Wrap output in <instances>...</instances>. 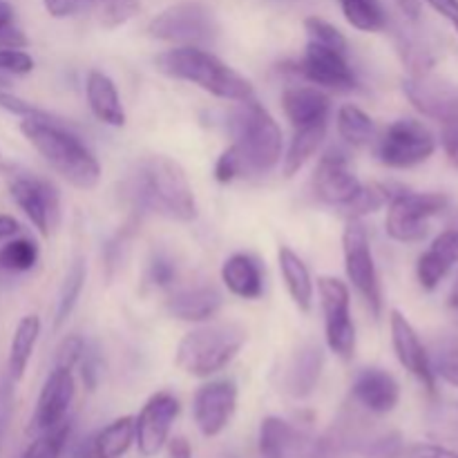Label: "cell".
<instances>
[{"label": "cell", "mask_w": 458, "mask_h": 458, "mask_svg": "<svg viewBox=\"0 0 458 458\" xmlns=\"http://www.w3.org/2000/svg\"><path fill=\"white\" fill-rule=\"evenodd\" d=\"M4 179H7L12 201L34 224L36 231L43 237L52 235V231L61 222V195H58L56 186L47 179L21 168H7Z\"/></svg>", "instance_id": "9"}, {"label": "cell", "mask_w": 458, "mask_h": 458, "mask_svg": "<svg viewBox=\"0 0 458 458\" xmlns=\"http://www.w3.org/2000/svg\"><path fill=\"white\" fill-rule=\"evenodd\" d=\"M134 443V419L112 420L103 429L92 434V458H121Z\"/></svg>", "instance_id": "31"}, {"label": "cell", "mask_w": 458, "mask_h": 458, "mask_svg": "<svg viewBox=\"0 0 458 458\" xmlns=\"http://www.w3.org/2000/svg\"><path fill=\"white\" fill-rule=\"evenodd\" d=\"M79 365H81V376H83L85 387H88L89 392H94L98 380H101V362H98L97 352H88V347H85V353L83 358H81Z\"/></svg>", "instance_id": "49"}, {"label": "cell", "mask_w": 458, "mask_h": 458, "mask_svg": "<svg viewBox=\"0 0 458 458\" xmlns=\"http://www.w3.org/2000/svg\"><path fill=\"white\" fill-rule=\"evenodd\" d=\"M18 233H21V224H18V219L12 217V215L0 213V244L12 240V237H16Z\"/></svg>", "instance_id": "54"}, {"label": "cell", "mask_w": 458, "mask_h": 458, "mask_svg": "<svg viewBox=\"0 0 458 458\" xmlns=\"http://www.w3.org/2000/svg\"><path fill=\"white\" fill-rule=\"evenodd\" d=\"M255 458H329L322 437L304 432L280 416H267L259 423Z\"/></svg>", "instance_id": "13"}, {"label": "cell", "mask_w": 458, "mask_h": 458, "mask_svg": "<svg viewBox=\"0 0 458 458\" xmlns=\"http://www.w3.org/2000/svg\"><path fill=\"white\" fill-rule=\"evenodd\" d=\"M110 0H43L45 9H47L49 16L54 18H70L76 13L85 12V9H92L97 4H106Z\"/></svg>", "instance_id": "48"}, {"label": "cell", "mask_w": 458, "mask_h": 458, "mask_svg": "<svg viewBox=\"0 0 458 458\" xmlns=\"http://www.w3.org/2000/svg\"><path fill=\"white\" fill-rule=\"evenodd\" d=\"M322 313H325L327 347L349 362L356 353V325L352 320V293L343 280L331 276L318 277Z\"/></svg>", "instance_id": "11"}, {"label": "cell", "mask_w": 458, "mask_h": 458, "mask_svg": "<svg viewBox=\"0 0 458 458\" xmlns=\"http://www.w3.org/2000/svg\"><path fill=\"white\" fill-rule=\"evenodd\" d=\"M401 12L405 13L410 21H419L420 18V9H423V0H396Z\"/></svg>", "instance_id": "55"}, {"label": "cell", "mask_w": 458, "mask_h": 458, "mask_svg": "<svg viewBox=\"0 0 458 458\" xmlns=\"http://www.w3.org/2000/svg\"><path fill=\"white\" fill-rule=\"evenodd\" d=\"M219 34L213 12L201 3H179L148 22V36L174 47H204Z\"/></svg>", "instance_id": "7"}, {"label": "cell", "mask_w": 458, "mask_h": 458, "mask_svg": "<svg viewBox=\"0 0 458 458\" xmlns=\"http://www.w3.org/2000/svg\"><path fill=\"white\" fill-rule=\"evenodd\" d=\"M21 132L47 161L49 168L70 186L79 191H92L98 186L101 164L65 119L56 114L52 119H21Z\"/></svg>", "instance_id": "1"}, {"label": "cell", "mask_w": 458, "mask_h": 458, "mask_svg": "<svg viewBox=\"0 0 458 458\" xmlns=\"http://www.w3.org/2000/svg\"><path fill=\"white\" fill-rule=\"evenodd\" d=\"M139 0H110L101 7V22L106 27H119L137 13Z\"/></svg>", "instance_id": "45"}, {"label": "cell", "mask_w": 458, "mask_h": 458, "mask_svg": "<svg viewBox=\"0 0 458 458\" xmlns=\"http://www.w3.org/2000/svg\"><path fill=\"white\" fill-rule=\"evenodd\" d=\"M7 85H9V81L4 79L3 74H0V89H4V88H7Z\"/></svg>", "instance_id": "59"}, {"label": "cell", "mask_w": 458, "mask_h": 458, "mask_svg": "<svg viewBox=\"0 0 458 458\" xmlns=\"http://www.w3.org/2000/svg\"><path fill=\"white\" fill-rule=\"evenodd\" d=\"M237 177H246V165L235 146H228L215 164V179L219 183H231Z\"/></svg>", "instance_id": "44"}, {"label": "cell", "mask_w": 458, "mask_h": 458, "mask_svg": "<svg viewBox=\"0 0 458 458\" xmlns=\"http://www.w3.org/2000/svg\"><path fill=\"white\" fill-rule=\"evenodd\" d=\"M344 18L356 30L383 31L387 27V12L383 7V0H340Z\"/></svg>", "instance_id": "35"}, {"label": "cell", "mask_w": 458, "mask_h": 458, "mask_svg": "<svg viewBox=\"0 0 458 458\" xmlns=\"http://www.w3.org/2000/svg\"><path fill=\"white\" fill-rule=\"evenodd\" d=\"M237 410V385L233 380H210L201 385L192 401V419L206 438H215L228 428Z\"/></svg>", "instance_id": "17"}, {"label": "cell", "mask_w": 458, "mask_h": 458, "mask_svg": "<svg viewBox=\"0 0 458 458\" xmlns=\"http://www.w3.org/2000/svg\"><path fill=\"white\" fill-rule=\"evenodd\" d=\"M343 253H344V271L349 282L365 300L371 316L378 320L383 313V289H380L378 268H376L374 253H371L369 233L360 219H347V226L343 233Z\"/></svg>", "instance_id": "10"}, {"label": "cell", "mask_w": 458, "mask_h": 458, "mask_svg": "<svg viewBox=\"0 0 458 458\" xmlns=\"http://www.w3.org/2000/svg\"><path fill=\"white\" fill-rule=\"evenodd\" d=\"M222 282L235 298L258 300L264 293L262 264L249 253H235L222 264Z\"/></svg>", "instance_id": "26"}, {"label": "cell", "mask_w": 458, "mask_h": 458, "mask_svg": "<svg viewBox=\"0 0 458 458\" xmlns=\"http://www.w3.org/2000/svg\"><path fill=\"white\" fill-rule=\"evenodd\" d=\"M389 329H392V344L398 362L414 378H419L429 394L437 392V376H434L432 362H429V352L423 344V340H420L419 331L396 309L389 313Z\"/></svg>", "instance_id": "20"}, {"label": "cell", "mask_w": 458, "mask_h": 458, "mask_svg": "<svg viewBox=\"0 0 458 458\" xmlns=\"http://www.w3.org/2000/svg\"><path fill=\"white\" fill-rule=\"evenodd\" d=\"M385 231L392 240L403 244L423 242L429 233V219L441 215L450 206V197L443 192L398 191L389 199Z\"/></svg>", "instance_id": "8"}, {"label": "cell", "mask_w": 458, "mask_h": 458, "mask_svg": "<svg viewBox=\"0 0 458 458\" xmlns=\"http://www.w3.org/2000/svg\"><path fill=\"white\" fill-rule=\"evenodd\" d=\"M322 369H325V349L316 343L300 347L286 374V392L298 401L309 398L320 383Z\"/></svg>", "instance_id": "27"}, {"label": "cell", "mask_w": 458, "mask_h": 458, "mask_svg": "<svg viewBox=\"0 0 458 458\" xmlns=\"http://www.w3.org/2000/svg\"><path fill=\"white\" fill-rule=\"evenodd\" d=\"M27 45H30V38L16 25V12L7 0H0V47L25 49Z\"/></svg>", "instance_id": "41"}, {"label": "cell", "mask_w": 458, "mask_h": 458, "mask_svg": "<svg viewBox=\"0 0 458 458\" xmlns=\"http://www.w3.org/2000/svg\"><path fill=\"white\" fill-rule=\"evenodd\" d=\"M128 195L139 208L177 222L197 219V199L188 174L174 159L146 157L128 182Z\"/></svg>", "instance_id": "2"}, {"label": "cell", "mask_w": 458, "mask_h": 458, "mask_svg": "<svg viewBox=\"0 0 458 458\" xmlns=\"http://www.w3.org/2000/svg\"><path fill=\"white\" fill-rule=\"evenodd\" d=\"M217 458H240L237 454H233V452H222Z\"/></svg>", "instance_id": "58"}, {"label": "cell", "mask_w": 458, "mask_h": 458, "mask_svg": "<svg viewBox=\"0 0 458 458\" xmlns=\"http://www.w3.org/2000/svg\"><path fill=\"white\" fill-rule=\"evenodd\" d=\"M352 398L358 410H365L367 414H392L401 403V385L389 371L371 367L356 376L352 385Z\"/></svg>", "instance_id": "21"}, {"label": "cell", "mask_w": 458, "mask_h": 458, "mask_svg": "<svg viewBox=\"0 0 458 458\" xmlns=\"http://www.w3.org/2000/svg\"><path fill=\"white\" fill-rule=\"evenodd\" d=\"M327 128H329V119L295 130V137L291 139V146L284 155V165H282L286 177H295L307 165V161L316 155L318 148L325 141Z\"/></svg>", "instance_id": "30"}, {"label": "cell", "mask_w": 458, "mask_h": 458, "mask_svg": "<svg viewBox=\"0 0 458 458\" xmlns=\"http://www.w3.org/2000/svg\"><path fill=\"white\" fill-rule=\"evenodd\" d=\"M13 380L4 378L0 383V450L4 445V438H7L9 425L13 419V407H16V394H13Z\"/></svg>", "instance_id": "47"}, {"label": "cell", "mask_w": 458, "mask_h": 458, "mask_svg": "<svg viewBox=\"0 0 458 458\" xmlns=\"http://www.w3.org/2000/svg\"><path fill=\"white\" fill-rule=\"evenodd\" d=\"M325 438L329 458H401L405 441L396 429L371 425L360 411H347Z\"/></svg>", "instance_id": "6"}, {"label": "cell", "mask_w": 458, "mask_h": 458, "mask_svg": "<svg viewBox=\"0 0 458 458\" xmlns=\"http://www.w3.org/2000/svg\"><path fill=\"white\" fill-rule=\"evenodd\" d=\"M441 143H443V150H445L447 159L452 161V165H454V168H458V125H443Z\"/></svg>", "instance_id": "51"}, {"label": "cell", "mask_w": 458, "mask_h": 458, "mask_svg": "<svg viewBox=\"0 0 458 458\" xmlns=\"http://www.w3.org/2000/svg\"><path fill=\"white\" fill-rule=\"evenodd\" d=\"M72 437V420H63L56 428L47 429V432L36 434L34 441L25 447L21 458H63L67 441Z\"/></svg>", "instance_id": "38"}, {"label": "cell", "mask_w": 458, "mask_h": 458, "mask_svg": "<svg viewBox=\"0 0 458 458\" xmlns=\"http://www.w3.org/2000/svg\"><path fill=\"white\" fill-rule=\"evenodd\" d=\"M335 125H338L340 139L353 148L367 146L376 137L374 119L362 107L353 106V103L340 107L338 116H335Z\"/></svg>", "instance_id": "32"}, {"label": "cell", "mask_w": 458, "mask_h": 458, "mask_svg": "<svg viewBox=\"0 0 458 458\" xmlns=\"http://www.w3.org/2000/svg\"><path fill=\"white\" fill-rule=\"evenodd\" d=\"M396 45L398 54L403 56V63L410 67L411 76H425L437 63V54H434L432 45L416 34L414 30H398L396 31Z\"/></svg>", "instance_id": "34"}, {"label": "cell", "mask_w": 458, "mask_h": 458, "mask_svg": "<svg viewBox=\"0 0 458 458\" xmlns=\"http://www.w3.org/2000/svg\"><path fill=\"white\" fill-rule=\"evenodd\" d=\"M403 92L420 114L443 125H458V85L432 74L410 76L403 81Z\"/></svg>", "instance_id": "16"}, {"label": "cell", "mask_w": 458, "mask_h": 458, "mask_svg": "<svg viewBox=\"0 0 458 458\" xmlns=\"http://www.w3.org/2000/svg\"><path fill=\"white\" fill-rule=\"evenodd\" d=\"M405 458H458V452L447 450V447L432 445V443H416V445L405 447Z\"/></svg>", "instance_id": "50"}, {"label": "cell", "mask_w": 458, "mask_h": 458, "mask_svg": "<svg viewBox=\"0 0 458 458\" xmlns=\"http://www.w3.org/2000/svg\"><path fill=\"white\" fill-rule=\"evenodd\" d=\"M85 340L81 335L70 334L58 343L56 353H54V367H65V369H74L81 362L85 353Z\"/></svg>", "instance_id": "43"}, {"label": "cell", "mask_w": 458, "mask_h": 458, "mask_svg": "<svg viewBox=\"0 0 458 458\" xmlns=\"http://www.w3.org/2000/svg\"><path fill=\"white\" fill-rule=\"evenodd\" d=\"M174 280H177V262L164 250L152 255L148 264V282L157 289H168L174 284Z\"/></svg>", "instance_id": "42"}, {"label": "cell", "mask_w": 458, "mask_h": 458, "mask_svg": "<svg viewBox=\"0 0 458 458\" xmlns=\"http://www.w3.org/2000/svg\"><path fill=\"white\" fill-rule=\"evenodd\" d=\"M313 186H316V195L325 204L343 210L360 192L362 183L349 168L347 152H343L340 148H331L318 164Z\"/></svg>", "instance_id": "19"}, {"label": "cell", "mask_w": 458, "mask_h": 458, "mask_svg": "<svg viewBox=\"0 0 458 458\" xmlns=\"http://www.w3.org/2000/svg\"><path fill=\"white\" fill-rule=\"evenodd\" d=\"M76 383L72 369L65 367H54L49 376L45 378L43 389L36 401L34 416L30 420V434L47 432V429L56 428L67 419L72 401H74Z\"/></svg>", "instance_id": "18"}, {"label": "cell", "mask_w": 458, "mask_h": 458, "mask_svg": "<svg viewBox=\"0 0 458 458\" xmlns=\"http://www.w3.org/2000/svg\"><path fill=\"white\" fill-rule=\"evenodd\" d=\"M179 411H182V405L173 394L159 392L148 398L134 419V443L139 447V454L150 458L164 450Z\"/></svg>", "instance_id": "15"}, {"label": "cell", "mask_w": 458, "mask_h": 458, "mask_svg": "<svg viewBox=\"0 0 458 458\" xmlns=\"http://www.w3.org/2000/svg\"><path fill=\"white\" fill-rule=\"evenodd\" d=\"M155 67L170 79L186 81L224 101H249L255 89L246 76L204 47H173L155 58Z\"/></svg>", "instance_id": "3"}, {"label": "cell", "mask_w": 458, "mask_h": 458, "mask_svg": "<svg viewBox=\"0 0 458 458\" xmlns=\"http://www.w3.org/2000/svg\"><path fill=\"white\" fill-rule=\"evenodd\" d=\"M85 277H88V267H85L83 258H76L70 264L65 273V280H63L61 291H58V302H56V313H54V329H61L67 320H70L72 311L79 304L81 293H83Z\"/></svg>", "instance_id": "33"}, {"label": "cell", "mask_w": 458, "mask_h": 458, "mask_svg": "<svg viewBox=\"0 0 458 458\" xmlns=\"http://www.w3.org/2000/svg\"><path fill=\"white\" fill-rule=\"evenodd\" d=\"M392 188L385 186V183H371V186H362L360 192L349 201L343 208L344 217L347 219H362L365 215L376 213L383 206L389 204L392 199Z\"/></svg>", "instance_id": "39"}, {"label": "cell", "mask_w": 458, "mask_h": 458, "mask_svg": "<svg viewBox=\"0 0 458 458\" xmlns=\"http://www.w3.org/2000/svg\"><path fill=\"white\" fill-rule=\"evenodd\" d=\"M85 97H88L89 110L101 123L112 125V128H123L125 125V110L121 103L119 89L114 81L106 72L92 70L85 81Z\"/></svg>", "instance_id": "25"}, {"label": "cell", "mask_w": 458, "mask_h": 458, "mask_svg": "<svg viewBox=\"0 0 458 458\" xmlns=\"http://www.w3.org/2000/svg\"><path fill=\"white\" fill-rule=\"evenodd\" d=\"M165 450H168L170 458H192L191 441L183 437L168 438V443H165Z\"/></svg>", "instance_id": "53"}, {"label": "cell", "mask_w": 458, "mask_h": 458, "mask_svg": "<svg viewBox=\"0 0 458 458\" xmlns=\"http://www.w3.org/2000/svg\"><path fill=\"white\" fill-rule=\"evenodd\" d=\"M40 335V318L38 316H25L16 325V331L12 335V344H9V358H7V378L18 383L25 376L27 365L34 353L36 340Z\"/></svg>", "instance_id": "29"}, {"label": "cell", "mask_w": 458, "mask_h": 458, "mask_svg": "<svg viewBox=\"0 0 458 458\" xmlns=\"http://www.w3.org/2000/svg\"><path fill=\"white\" fill-rule=\"evenodd\" d=\"M437 150L432 130L416 119H398L383 132L376 143V155L387 168H414Z\"/></svg>", "instance_id": "12"}, {"label": "cell", "mask_w": 458, "mask_h": 458, "mask_svg": "<svg viewBox=\"0 0 458 458\" xmlns=\"http://www.w3.org/2000/svg\"><path fill=\"white\" fill-rule=\"evenodd\" d=\"M429 362H432L434 376L443 378L445 383L458 387V338L456 335H441L432 343Z\"/></svg>", "instance_id": "37"}, {"label": "cell", "mask_w": 458, "mask_h": 458, "mask_svg": "<svg viewBox=\"0 0 458 458\" xmlns=\"http://www.w3.org/2000/svg\"><path fill=\"white\" fill-rule=\"evenodd\" d=\"M295 72L316 88L334 89V92H353L358 88V76L352 63L347 61V52L313 43V40L307 43L304 56L295 65Z\"/></svg>", "instance_id": "14"}, {"label": "cell", "mask_w": 458, "mask_h": 458, "mask_svg": "<svg viewBox=\"0 0 458 458\" xmlns=\"http://www.w3.org/2000/svg\"><path fill=\"white\" fill-rule=\"evenodd\" d=\"M34 70V58L25 49L0 47V72H7L13 76H25Z\"/></svg>", "instance_id": "46"}, {"label": "cell", "mask_w": 458, "mask_h": 458, "mask_svg": "<svg viewBox=\"0 0 458 458\" xmlns=\"http://www.w3.org/2000/svg\"><path fill=\"white\" fill-rule=\"evenodd\" d=\"M277 264H280L282 280L291 300L302 313H309L313 307V277L304 259L289 246H280L277 250Z\"/></svg>", "instance_id": "28"}, {"label": "cell", "mask_w": 458, "mask_h": 458, "mask_svg": "<svg viewBox=\"0 0 458 458\" xmlns=\"http://www.w3.org/2000/svg\"><path fill=\"white\" fill-rule=\"evenodd\" d=\"M224 295L217 286L199 284L174 291L165 302V311L182 322H208L219 313Z\"/></svg>", "instance_id": "23"}, {"label": "cell", "mask_w": 458, "mask_h": 458, "mask_svg": "<svg viewBox=\"0 0 458 458\" xmlns=\"http://www.w3.org/2000/svg\"><path fill=\"white\" fill-rule=\"evenodd\" d=\"M454 264H458V215L419 258L416 276H419L420 286L425 291H434Z\"/></svg>", "instance_id": "22"}, {"label": "cell", "mask_w": 458, "mask_h": 458, "mask_svg": "<svg viewBox=\"0 0 458 458\" xmlns=\"http://www.w3.org/2000/svg\"><path fill=\"white\" fill-rule=\"evenodd\" d=\"M70 458H92V434L81 438V441L72 447Z\"/></svg>", "instance_id": "56"}, {"label": "cell", "mask_w": 458, "mask_h": 458, "mask_svg": "<svg viewBox=\"0 0 458 458\" xmlns=\"http://www.w3.org/2000/svg\"><path fill=\"white\" fill-rule=\"evenodd\" d=\"M428 3L432 4L445 21L452 22V27H454L458 34V0H428Z\"/></svg>", "instance_id": "52"}, {"label": "cell", "mask_w": 458, "mask_h": 458, "mask_svg": "<svg viewBox=\"0 0 458 458\" xmlns=\"http://www.w3.org/2000/svg\"><path fill=\"white\" fill-rule=\"evenodd\" d=\"M304 31H307L309 40H313V43L327 45V47L340 49V52H347L349 49V43L347 38H344L343 31H340L338 27L331 25V22L322 21V18L309 16L307 21H304Z\"/></svg>", "instance_id": "40"}, {"label": "cell", "mask_w": 458, "mask_h": 458, "mask_svg": "<svg viewBox=\"0 0 458 458\" xmlns=\"http://www.w3.org/2000/svg\"><path fill=\"white\" fill-rule=\"evenodd\" d=\"M228 130L235 150L246 165V174H264L282 159V130L271 112L255 98L242 101L233 110Z\"/></svg>", "instance_id": "5"}, {"label": "cell", "mask_w": 458, "mask_h": 458, "mask_svg": "<svg viewBox=\"0 0 458 458\" xmlns=\"http://www.w3.org/2000/svg\"><path fill=\"white\" fill-rule=\"evenodd\" d=\"M282 110L295 130L329 119L331 98L313 85H291L282 94Z\"/></svg>", "instance_id": "24"}, {"label": "cell", "mask_w": 458, "mask_h": 458, "mask_svg": "<svg viewBox=\"0 0 458 458\" xmlns=\"http://www.w3.org/2000/svg\"><path fill=\"white\" fill-rule=\"evenodd\" d=\"M38 244L30 237H12L0 246V271L27 273L38 264Z\"/></svg>", "instance_id": "36"}, {"label": "cell", "mask_w": 458, "mask_h": 458, "mask_svg": "<svg viewBox=\"0 0 458 458\" xmlns=\"http://www.w3.org/2000/svg\"><path fill=\"white\" fill-rule=\"evenodd\" d=\"M246 329L237 322H210L188 331L177 344L174 365L195 378H210L226 369L246 344Z\"/></svg>", "instance_id": "4"}, {"label": "cell", "mask_w": 458, "mask_h": 458, "mask_svg": "<svg viewBox=\"0 0 458 458\" xmlns=\"http://www.w3.org/2000/svg\"><path fill=\"white\" fill-rule=\"evenodd\" d=\"M447 307H450V311L454 313V318L458 320V276H456L454 284H452L450 298H447Z\"/></svg>", "instance_id": "57"}]
</instances>
